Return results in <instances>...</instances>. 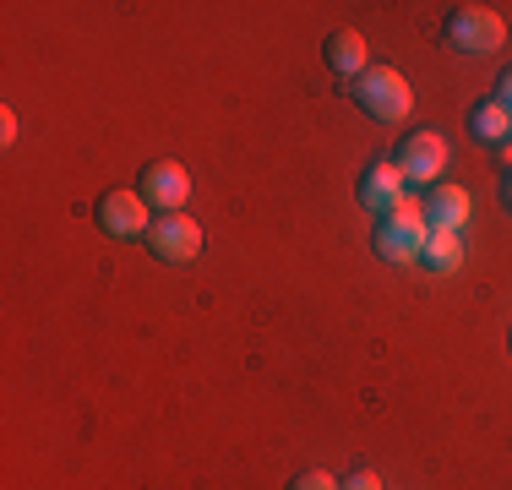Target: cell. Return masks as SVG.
I'll return each instance as SVG.
<instances>
[{
    "label": "cell",
    "instance_id": "cell-1",
    "mask_svg": "<svg viewBox=\"0 0 512 490\" xmlns=\"http://www.w3.org/2000/svg\"><path fill=\"white\" fill-rule=\"evenodd\" d=\"M349 98H355L360 115L382 120V126H398V120L414 109V93H409V77L398 66H365L355 82H349Z\"/></svg>",
    "mask_w": 512,
    "mask_h": 490
},
{
    "label": "cell",
    "instance_id": "cell-2",
    "mask_svg": "<svg viewBox=\"0 0 512 490\" xmlns=\"http://www.w3.org/2000/svg\"><path fill=\"white\" fill-rule=\"evenodd\" d=\"M425 213H420V202H404V207H393V213H382L376 218V256L382 262H398V267H409V262H420V251H425Z\"/></svg>",
    "mask_w": 512,
    "mask_h": 490
},
{
    "label": "cell",
    "instance_id": "cell-3",
    "mask_svg": "<svg viewBox=\"0 0 512 490\" xmlns=\"http://www.w3.org/2000/svg\"><path fill=\"white\" fill-rule=\"evenodd\" d=\"M442 39L458 49V55H496L507 44V22L496 17L491 6H453L442 22Z\"/></svg>",
    "mask_w": 512,
    "mask_h": 490
},
{
    "label": "cell",
    "instance_id": "cell-4",
    "mask_svg": "<svg viewBox=\"0 0 512 490\" xmlns=\"http://www.w3.org/2000/svg\"><path fill=\"white\" fill-rule=\"evenodd\" d=\"M93 218H99V229L109 240H148V229H153V207L126 186H109L93 202Z\"/></svg>",
    "mask_w": 512,
    "mask_h": 490
},
{
    "label": "cell",
    "instance_id": "cell-5",
    "mask_svg": "<svg viewBox=\"0 0 512 490\" xmlns=\"http://www.w3.org/2000/svg\"><path fill=\"white\" fill-rule=\"evenodd\" d=\"M393 164H398V175H404V186H436V180L447 175V137L442 131H409V137L398 142Z\"/></svg>",
    "mask_w": 512,
    "mask_h": 490
},
{
    "label": "cell",
    "instance_id": "cell-6",
    "mask_svg": "<svg viewBox=\"0 0 512 490\" xmlns=\"http://www.w3.org/2000/svg\"><path fill=\"white\" fill-rule=\"evenodd\" d=\"M137 196L153 207V213H180L191 196V175L186 164H175V158H148L137 175Z\"/></svg>",
    "mask_w": 512,
    "mask_h": 490
},
{
    "label": "cell",
    "instance_id": "cell-7",
    "mask_svg": "<svg viewBox=\"0 0 512 490\" xmlns=\"http://www.w3.org/2000/svg\"><path fill=\"white\" fill-rule=\"evenodd\" d=\"M142 245H148L158 262H191L202 251V224L186 213H153V229Z\"/></svg>",
    "mask_w": 512,
    "mask_h": 490
},
{
    "label": "cell",
    "instance_id": "cell-8",
    "mask_svg": "<svg viewBox=\"0 0 512 490\" xmlns=\"http://www.w3.org/2000/svg\"><path fill=\"white\" fill-rule=\"evenodd\" d=\"M409 186H404V175H398V164L393 158H371V164L360 169V186H355V196H360V207L365 213H393V207H404L409 196H404Z\"/></svg>",
    "mask_w": 512,
    "mask_h": 490
},
{
    "label": "cell",
    "instance_id": "cell-9",
    "mask_svg": "<svg viewBox=\"0 0 512 490\" xmlns=\"http://www.w3.org/2000/svg\"><path fill=\"white\" fill-rule=\"evenodd\" d=\"M420 213H425V229L463 235V229H469L474 202H469V191H463V186H431V191H425V202H420Z\"/></svg>",
    "mask_w": 512,
    "mask_h": 490
},
{
    "label": "cell",
    "instance_id": "cell-10",
    "mask_svg": "<svg viewBox=\"0 0 512 490\" xmlns=\"http://www.w3.org/2000/svg\"><path fill=\"white\" fill-rule=\"evenodd\" d=\"M322 60H327V71H333V77L355 82L360 71L371 66V60H365V33H360V28H338V33H327Z\"/></svg>",
    "mask_w": 512,
    "mask_h": 490
},
{
    "label": "cell",
    "instance_id": "cell-11",
    "mask_svg": "<svg viewBox=\"0 0 512 490\" xmlns=\"http://www.w3.org/2000/svg\"><path fill=\"white\" fill-rule=\"evenodd\" d=\"M469 137L474 142H491V147L512 142V115L496 104V98H480V104L469 109Z\"/></svg>",
    "mask_w": 512,
    "mask_h": 490
},
{
    "label": "cell",
    "instance_id": "cell-12",
    "mask_svg": "<svg viewBox=\"0 0 512 490\" xmlns=\"http://www.w3.org/2000/svg\"><path fill=\"white\" fill-rule=\"evenodd\" d=\"M420 267L425 273H458L463 267V235L431 229V235H425V251H420Z\"/></svg>",
    "mask_w": 512,
    "mask_h": 490
},
{
    "label": "cell",
    "instance_id": "cell-13",
    "mask_svg": "<svg viewBox=\"0 0 512 490\" xmlns=\"http://www.w3.org/2000/svg\"><path fill=\"white\" fill-rule=\"evenodd\" d=\"M338 490H382V480H376V469L371 463H355V469L338 480Z\"/></svg>",
    "mask_w": 512,
    "mask_h": 490
},
{
    "label": "cell",
    "instance_id": "cell-14",
    "mask_svg": "<svg viewBox=\"0 0 512 490\" xmlns=\"http://www.w3.org/2000/svg\"><path fill=\"white\" fill-rule=\"evenodd\" d=\"M289 490H338V480H333V474H322V469H306V474L289 480Z\"/></svg>",
    "mask_w": 512,
    "mask_h": 490
},
{
    "label": "cell",
    "instance_id": "cell-15",
    "mask_svg": "<svg viewBox=\"0 0 512 490\" xmlns=\"http://www.w3.org/2000/svg\"><path fill=\"white\" fill-rule=\"evenodd\" d=\"M491 98H496V104H502L507 115H512V66L502 71V77H496V93H491Z\"/></svg>",
    "mask_w": 512,
    "mask_h": 490
},
{
    "label": "cell",
    "instance_id": "cell-16",
    "mask_svg": "<svg viewBox=\"0 0 512 490\" xmlns=\"http://www.w3.org/2000/svg\"><path fill=\"white\" fill-rule=\"evenodd\" d=\"M0 137L17 142V115H11V109H0Z\"/></svg>",
    "mask_w": 512,
    "mask_h": 490
},
{
    "label": "cell",
    "instance_id": "cell-17",
    "mask_svg": "<svg viewBox=\"0 0 512 490\" xmlns=\"http://www.w3.org/2000/svg\"><path fill=\"white\" fill-rule=\"evenodd\" d=\"M502 207H512V169L502 175Z\"/></svg>",
    "mask_w": 512,
    "mask_h": 490
}]
</instances>
